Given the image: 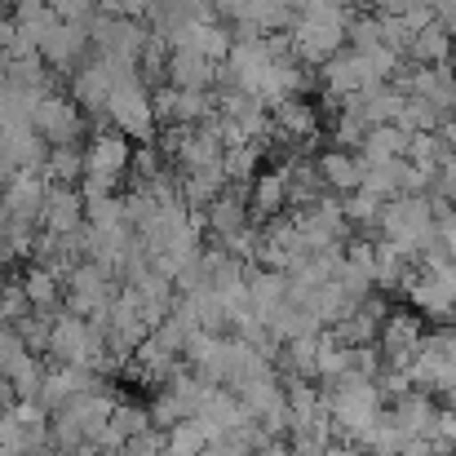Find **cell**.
Here are the masks:
<instances>
[{
    "label": "cell",
    "mask_w": 456,
    "mask_h": 456,
    "mask_svg": "<svg viewBox=\"0 0 456 456\" xmlns=\"http://www.w3.org/2000/svg\"><path fill=\"white\" fill-rule=\"evenodd\" d=\"M49 182H62V186H80L89 164H85V151L80 147H49V159L40 168Z\"/></svg>",
    "instance_id": "cell-26"
},
{
    "label": "cell",
    "mask_w": 456,
    "mask_h": 456,
    "mask_svg": "<svg viewBox=\"0 0 456 456\" xmlns=\"http://www.w3.org/2000/svg\"><path fill=\"white\" fill-rule=\"evenodd\" d=\"M191 302H195V314H200L204 332H226L231 328V305H226V297L217 289H200V293H191Z\"/></svg>",
    "instance_id": "cell-30"
},
{
    "label": "cell",
    "mask_w": 456,
    "mask_h": 456,
    "mask_svg": "<svg viewBox=\"0 0 456 456\" xmlns=\"http://www.w3.org/2000/svg\"><path fill=\"white\" fill-rule=\"evenodd\" d=\"M53 9H58V18L62 22H94L98 13H102V4L98 0H49Z\"/></svg>",
    "instance_id": "cell-43"
},
{
    "label": "cell",
    "mask_w": 456,
    "mask_h": 456,
    "mask_svg": "<svg viewBox=\"0 0 456 456\" xmlns=\"http://www.w3.org/2000/svg\"><path fill=\"white\" fill-rule=\"evenodd\" d=\"M408 159H412V164H421V168H430V173H439V168H444V159H448V142H444V134H439V129H435V134H412Z\"/></svg>",
    "instance_id": "cell-34"
},
{
    "label": "cell",
    "mask_w": 456,
    "mask_h": 456,
    "mask_svg": "<svg viewBox=\"0 0 456 456\" xmlns=\"http://www.w3.org/2000/svg\"><path fill=\"white\" fill-rule=\"evenodd\" d=\"M346 45L350 49H368V45H381V13H354L350 27H346Z\"/></svg>",
    "instance_id": "cell-40"
},
{
    "label": "cell",
    "mask_w": 456,
    "mask_h": 456,
    "mask_svg": "<svg viewBox=\"0 0 456 456\" xmlns=\"http://www.w3.org/2000/svg\"><path fill=\"white\" fill-rule=\"evenodd\" d=\"M217 71H222V62H213V58H204L200 49H191V45H173V53H168V85H177V89H213L217 85Z\"/></svg>",
    "instance_id": "cell-15"
},
{
    "label": "cell",
    "mask_w": 456,
    "mask_h": 456,
    "mask_svg": "<svg viewBox=\"0 0 456 456\" xmlns=\"http://www.w3.org/2000/svg\"><path fill=\"white\" fill-rule=\"evenodd\" d=\"M319 85H323V94L332 98V102H341L346 94H359L363 85H368V71H363V58H359V49H337L328 62H319Z\"/></svg>",
    "instance_id": "cell-14"
},
{
    "label": "cell",
    "mask_w": 456,
    "mask_h": 456,
    "mask_svg": "<svg viewBox=\"0 0 456 456\" xmlns=\"http://www.w3.org/2000/svg\"><path fill=\"white\" fill-rule=\"evenodd\" d=\"M341 208H346L350 226H377V222H381V208H386V200L359 186V191H350V195L341 200Z\"/></svg>",
    "instance_id": "cell-33"
},
{
    "label": "cell",
    "mask_w": 456,
    "mask_h": 456,
    "mask_svg": "<svg viewBox=\"0 0 456 456\" xmlns=\"http://www.w3.org/2000/svg\"><path fill=\"white\" fill-rule=\"evenodd\" d=\"M186 417H191V408H186L168 386H159V395L151 399V421L155 426H159V430H173V426H177V421H186Z\"/></svg>",
    "instance_id": "cell-36"
},
{
    "label": "cell",
    "mask_w": 456,
    "mask_h": 456,
    "mask_svg": "<svg viewBox=\"0 0 456 456\" xmlns=\"http://www.w3.org/2000/svg\"><path fill=\"white\" fill-rule=\"evenodd\" d=\"M111 426L125 435V439H134V435H142V430H151V408H142V403H116V412H111Z\"/></svg>",
    "instance_id": "cell-38"
},
{
    "label": "cell",
    "mask_w": 456,
    "mask_h": 456,
    "mask_svg": "<svg viewBox=\"0 0 456 456\" xmlns=\"http://www.w3.org/2000/svg\"><path fill=\"white\" fill-rule=\"evenodd\" d=\"M27 354H31V350H27V341L18 337V328H13V323H0V372L13 377Z\"/></svg>",
    "instance_id": "cell-39"
},
{
    "label": "cell",
    "mask_w": 456,
    "mask_h": 456,
    "mask_svg": "<svg viewBox=\"0 0 456 456\" xmlns=\"http://www.w3.org/2000/svg\"><path fill=\"white\" fill-rule=\"evenodd\" d=\"M71 98L80 102V111H89V116H102V120H107V102H111V71H107V62H102V58L85 62V67L71 76Z\"/></svg>",
    "instance_id": "cell-20"
},
{
    "label": "cell",
    "mask_w": 456,
    "mask_h": 456,
    "mask_svg": "<svg viewBox=\"0 0 456 456\" xmlns=\"http://www.w3.org/2000/svg\"><path fill=\"white\" fill-rule=\"evenodd\" d=\"M408 302L426 319L452 323L456 314V262H417V275L403 284Z\"/></svg>",
    "instance_id": "cell-5"
},
{
    "label": "cell",
    "mask_w": 456,
    "mask_h": 456,
    "mask_svg": "<svg viewBox=\"0 0 456 456\" xmlns=\"http://www.w3.org/2000/svg\"><path fill=\"white\" fill-rule=\"evenodd\" d=\"M377 231H381L377 240H390V244H399L412 262H421L426 253L439 248V213H435V200H430V195H395V200H386Z\"/></svg>",
    "instance_id": "cell-3"
},
{
    "label": "cell",
    "mask_w": 456,
    "mask_h": 456,
    "mask_svg": "<svg viewBox=\"0 0 456 456\" xmlns=\"http://www.w3.org/2000/svg\"><path fill=\"white\" fill-rule=\"evenodd\" d=\"M13 328H18V337L27 341V350H31V354H49V337H53V314H36V310H31V314H27V319H18Z\"/></svg>",
    "instance_id": "cell-35"
},
{
    "label": "cell",
    "mask_w": 456,
    "mask_h": 456,
    "mask_svg": "<svg viewBox=\"0 0 456 456\" xmlns=\"http://www.w3.org/2000/svg\"><path fill=\"white\" fill-rule=\"evenodd\" d=\"M13 403H18V390H13V381L0 372V412H9Z\"/></svg>",
    "instance_id": "cell-46"
},
{
    "label": "cell",
    "mask_w": 456,
    "mask_h": 456,
    "mask_svg": "<svg viewBox=\"0 0 456 456\" xmlns=\"http://www.w3.org/2000/svg\"><path fill=\"white\" fill-rule=\"evenodd\" d=\"M319 386H323V381H319ZM323 395H328V412H332L337 439L363 448V435H368V430L377 426V417L386 412V395H381V386L368 381V377L346 372V377L328 381Z\"/></svg>",
    "instance_id": "cell-2"
},
{
    "label": "cell",
    "mask_w": 456,
    "mask_h": 456,
    "mask_svg": "<svg viewBox=\"0 0 456 456\" xmlns=\"http://www.w3.org/2000/svg\"><path fill=\"white\" fill-rule=\"evenodd\" d=\"M426 439H430L435 452H456V408H439V417H435Z\"/></svg>",
    "instance_id": "cell-41"
},
{
    "label": "cell",
    "mask_w": 456,
    "mask_h": 456,
    "mask_svg": "<svg viewBox=\"0 0 456 456\" xmlns=\"http://www.w3.org/2000/svg\"><path fill=\"white\" fill-rule=\"evenodd\" d=\"M386 412L395 417V426L408 435V439H426L430 435V426H435V417H439V408H435V395L430 390H408V395H399V399H390L386 403Z\"/></svg>",
    "instance_id": "cell-17"
},
{
    "label": "cell",
    "mask_w": 456,
    "mask_h": 456,
    "mask_svg": "<svg viewBox=\"0 0 456 456\" xmlns=\"http://www.w3.org/2000/svg\"><path fill=\"white\" fill-rule=\"evenodd\" d=\"M27 456H62L58 448H45V452H27Z\"/></svg>",
    "instance_id": "cell-50"
},
{
    "label": "cell",
    "mask_w": 456,
    "mask_h": 456,
    "mask_svg": "<svg viewBox=\"0 0 456 456\" xmlns=\"http://www.w3.org/2000/svg\"><path fill=\"white\" fill-rule=\"evenodd\" d=\"M403 168H408V159L368 164V173H363V191H372V195H381V200H395V195H403Z\"/></svg>",
    "instance_id": "cell-29"
},
{
    "label": "cell",
    "mask_w": 456,
    "mask_h": 456,
    "mask_svg": "<svg viewBox=\"0 0 456 456\" xmlns=\"http://www.w3.org/2000/svg\"><path fill=\"white\" fill-rule=\"evenodd\" d=\"M293 217H297V226H302L310 253H314V248H337V244H346V235H350V217H346L341 200H319V204H310V208H297Z\"/></svg>",
    "instance_id": "cell-10"
},
{
    "label": "cell",
    "mask_w": 456,
    "mask_h": 456,
    "mask_svg": "<svg viewBox=\"0 0 456 456\" xmlns=\"http://www.w3.org/2000/svg\"><path fill=\"white\" fill-rule=\"evenodd\" d=\"M421 337H426V328H421V314L417 310H390L386 323H381V337H377L381 359L395 363V368H408L412 354H417V346H421Z\"/></svg>",
    "instance_id": "cell-13"
},
{
    "label": "cell",
    "mask_w": 456,
    "mask_h": 456,
    "mask_svg": "<svg viewBox=\"0 0 456 456\" xmlns=\"http://www.w3.org/2000/svg\"><path fill=\"white\" fill-rule=\"evenodd\" d=\"M253 456H297V448H293V439H271V444L253 448Z\"/></svg>",
    "instance_id": "cell-45"
},
{
    "label": "cell",
    "mask_w": 456,
    "mask_h": 456,
    "mask_svg": "<svg viewBox=\"0 0 456 456\" xmlns=\"http://www.w3.org/2000/svg\"><path fill=\"white\" fill-rule=\"evenodd\" d=\"M403 444H408V435L395 426V417H390V412H381V417H377V426L363 435V448H368L372 456H399L403 452Z\"/></svg>",
    "instance_id": "cell-31"
},
{
    "label": "cell",
    "mask_w": 456,
    "mask_h": 456,
    "mask_svg": "<svg viewBox=\"0 0 456 456\" xmlns=\"http://www.w3.org/2000/svg\"><path fill=\"white\" fill-rule=\"evenodd\" d=\"M9 13H13V22H18V27H22L36 45H45V36L62 22V18H58V9H53L49 0H18Z\"/></svg>",
    "instance_id": "cell-25"
},
{
    "label": "cell",
    "mask_w": 456,
    "mask_h": 456,
    "mask_svg": "<svg viewBox=\"0 0 456 456\" xmlns=\"http://www.w3.org/2000/svg\"><path fill=\"white\" fill-rule=\"evenodd\" d=\"M213 444V435L204 430V421L200 417H186V421H177L173 430H168V456H200L204 448Z\"/></svg>",
    "instance_id": "cell-27"
},
{
    "label": "cell",
    "mask_w": 456,
    "mask_h": 456,
    "mask_svg": "<svg viewBox=\"0 0 456 456\" xmlns=\"http://www.w3.org/2000/svg\"><path fill=\"white\" fill-rule=\"evenodd\" d=\"M435 200V195H430ZM435 213H439V244L448 253V262H456V208H448L444 200H435Z\"/></svg>",
    "instance_id": "cell-44"
},
{
    "label": "cell",
    "mask_w": 456,
    "mask_h": 456,
    "mask_svg": "<svg viewBox=\"0 0 456 456\" xmlns=\"http://www.w3.org/2000/svg\"><path fill=\"white\" fill-rule=\"evenodd\" d=\"M9 177H13V164H9V155H4V147H0V191L9 186Z\"/></svg>",
    "instance_id": "cell-49"
},
{
    "label": "cell",
    "mask_w": 456,
    "mask_h": 456,
    "mask_svg": "<svg viewBox=\"0 0 456 456\" xmlns=\"http://www.w3.org/2000/svg\"><path fill=\"white\" fill-rule=\"evenodd\" d=\"M408 377L417 390H430V395H448L456 386V323H444L435 332L421 337L412 363H408Z\"/></svg>",
    "instance_id": "cell-4"
},
{
    "label": "cell",
    "mask_w": 456,
    "mask_h": 456,
    "mask_svg": "<svg viewBox=\"0 0 456 456\" xmlns=\"http://www.w3.org/2000/svg\"><path fill=\"white\" fill-rule=\"evenodd\" d=\"M248 222H253V204H248V186H240V182H226L217 191V200L204 208V226H208V235L217 244H226L231 235H240Z\"/></svg>",
    "instance_id": "cell-11"
},
{
    "label": "cell",
    "mask_w": 456,
    "mask_h": 456,
    "mask_svg": "<svg viewBox=\"0 0 456 456\" xmlns=\"http://www.w3.org/2000/svg\"><path fill=\"white\" fill-rule=\"evenodd\" d=\"M248 204H253V222H271V217L289 213V164L257 173L253 186H248Z\"/></svg>",
    "instance_id": "cell-19"
},
{
    "label": "cell",
    "mask_w": 456,
    "mask_h": 456,
    "mask_svg": "<svg viewBox=\"0 0 456 456\" xmlns=\"http://www.w3.org/2000/svg\"><path fill=\"white\" fill-rule=\"evenodd\" d=\"M350 18H354L350 0H305L302 13H297L293 27H289L293 53L302 58L305 67L328 62L337 49H346V27H350Z\"/></svg>",
    "instance_id": "cell-1"
},
{
    "label": "cell",
    "mask_w": 456,
    "mask_h": 456,
    "mask_svg": "<svg viewBox=\"0 0 456 456\" xmlns=\"http://www.w3.org/2000/svg\"><path fill=\"white\" fill-rule=\"evenodd\" d=\"M31 129L49 142V147H80V138H85V111H80V102L76 98H62V94H49V98H40V107H36V116H31Z\"/></svg>",
    "instance_id": "cell-7"
},
{
    "label": "cell",
    "mask_w": 456,
    "mask_h": 456,
    "mask_svg": "<svg viewBox=\"0 0 456 456\" xmlns=\"http://www.w3.org/2000/svg\"><path fill=\"white\" fill-rule=\"evenodd\" d=\"M36 305L27 297V289H22V280H4V289H0V323H18V319H27Z\"/></svg>",
    "instance_id": "cell-37"
},
{
    "label": "cell",
    "mask_w": 456,
    "mask_h": 456,
    "mask_svg": "<svg viewBox=\"0 0 456 456\" xmlns=\"http://www.w3.org/2000/svg\"><path fill=\"white\" fill-rule=\"evenodd\" d=\"M125 284L102 266V262H94V257H85V262H76V271L67 275V310L71 314H94V310H102V305L116 302V293H120Z\"/></svg>",
    "instance_id": "cell-6"
},
{
    "label": "cell",
    "mask_w": 456,
    "mask_h": 456,
    "mask_svg": "<svg viewBox=\"0 0 456 456\" xmlns=\"http://www.w3.org/2000/svg\"><path fill=\"white\" fill-rule=\"evenodd\" d=\"M456 58V40H452V27L448 22H426L417 36H412V45H408V62L412 67H435V62H452Z\"/></svg>",
    "instance_id": "cell-21"
},
{
    "label": "cell",
    "mask_w": 456,
    "mask_h": 456,
    "mask_svg": "<svg viewBox=\"0 0 456 456\" xmlns=\"http://www.w3.org/2000/svg\"><path fill=\"white\" fill-rule=\"evenodd\" d=\"M45 195H49V177L40 168H18L9 177V186L0 191V208L18 222H36L40 226V213H45Z\"/></svg>",
    "instance_id": "cell-12"
},
{
    "label": "cell",
    "mask_w": 456,
    "mask_h": 456,
    "mask_svg": "<svg viewBox=\"0 0 456 456\" xmlns=\"http://www.w3.org/2000/svg\"><path fill=\"white\" fill-rule=\"evenodd\" d=\"M314 164H319L323 186H328V191H341V195L359 191V186H363V173H368V159L359 151H350V147H328Z\"/></svg>",
    "instance_id": "cell-18"
},
{
    "label": "cell",
    "mask_w": 456,
    "mask_h": 456,
    "mask_svg": "<svg viewBox=\"0 0 456 456\" xmlns=\"http://www.w3.org/2000/svg\"><path fill=\"white\" fill-rule=\"evenodd\" d=\"M40 226L45 231H76L85 226V191L80 186H62V182H49V195H45V213H40Z\"/></svg>",
    "instance_id": "cell-16"
},
{
    "label": "cell",
    "mask_w": 456,
    "mask_h": 456,
    "mask_svg": "<svg viewBox=\"0 0 456 456\" xmlns=\"http://www.w3.org/2000/svg\"><path fill=\"white\" fill-rule=\"evenodd\" d=\"M22 289H27V297L36 305V314H62L67 310V284L49 271V266H27L22 271Z\"/></svg>",
    "instance_id": "cell-22"
},
{
    "label": "cell",
    "mask_w": 456,
    "mask_h": 456,
    "mask_svg": "<svg viewBox=\"0 0 456 456\" xmlns=\"http://www.w3.org/2000/svg\"><path fill=\"white\" fill-rule=\"evenodd\" d=\"M164 448H168V430L151 426V430L134 435V439L125 444V452H120V456H164Z\"/></svg>",
    "instance_id": "cell-42"
},
{
    "label": "cell",
    "mask_w": 456,
    "mask_h": 456,
    "mask_svg": "<svg viewBox=\"0 0 456 456\" xmlns=\"http://www.w3.org/2000/svg\"><path fill=\"white\" fill-rule=\"evenodd\" d=\"M262 155H266V138H253V142H244V147H231V151H226V177L240 182V186H253Z\"/></svg>",
    "instance_id": "cell-28"
},
{
    "label": "cell",
    "mask_w": 456,
    "mask_h": 456,
    "mask_svg": "<svg viewBox=\"0 0 456 456\" xmlns=\"http://www.w3.org/2000/svg\"><path fill=\"white\" fill-rule=\"evenodd\" d=\"M85 53H94V36H89V22H58L45 45H40V58L62 71V76H76L85 67Z\"/></svg>",
    "instance_id": "cell-9"
},
{
    "label": "cell",
    "mask_w": 456,
    "mask_h": 456,
    "mask_svg": "<svg viewBox=\"0 0 456 456\" xmlns=\"http://www.w3.org/2000/svg\"><path fill=\"white\" fill-rule=\"evenodd\" d=\"M0 289H4V280H0Z\"/></svg>",
    "instance_id": "cell-51"
},
{
    "label": "cell",
    "mask_w": 456,
    "mask_h": 456,
    "mask_svg": "<svg viewBox=\"0 0 456 456\" xmlns=\"http://www.w3.org/2000/svg\"><path fill=\"white\" fill-rule=\"evenodd\" d=\"M408 147H412V129H403L399 120H390V125H372L368 129L359 155L368 164H386V159H408Z\"/></svg>",
    "instance_id": "cell-23"
},
{
    "label": "cell",
    "mask_w": 456,
    "mask_h": 456,
    "mask_svg": "<svg viewBox=\"0 0 456 456\" xmlns=\"http://www.w3.org/2000/svg\"><path fill=\"white\" fill-rule=\"evenodd\" d=\"M134 138L125 134V129H116V125H107V129H98L94 138H89V147H85V164H89V173L94 177H111V182H125L129 177V168H134Z\"/></svg>",
    "instance_id": "cell-8"
},
{
    "label": "cell",
    "mask_w": 456,
    "mask_h": 456,
    "mask_svg": "<svg viewBox=\"0 0 456 456\" xmlns=\"http://www.w3.org/2000/svg\"><path fill=\"white\" fill-rule=\"evenodd\" d=\"M323 456H372V452H368V448H354V444H346V439H337Z\"/></svg>",
    "instance_id": "cell-47"
},
{
    "label": "cell",
    "mask_w": 456,
    "mask_h": 456,
    "mask_svg": "<svg viewBox=\"0 0 456 456\" xmlns=\"http://www.w3.org/2000/svg\"><path fill=\"white\" fill-rule=\"evenodd\" d=\"M439 134H444L448 151H456V116H448V120H444V129H439Z\"/></svg>",
    "instance_id": "cell-48"
},
{
    "label": "cell",
    "mask_w": 456,
    "mask_h": 456,
    "mask_svg": "<svg viewBox=\"0 0 456 456\" xmlns=\"http://www.w3.org/2000/svg\"><path fill=\"white\" fill-rule=\"evenodd\" d=\"M0 147L9 155L13 173H18V168H45V159H49V142H45L36 129H4V134H0Z\"/></svg>",
    "instance_id": "cell-24"
},
{
    "label": "cell",
    "mask_w": 456,
    "mask_h": 456,
    "mask_svg": "<svg viewBox=\"0 0 456 456\" xmlns=\"http://www.w3.org/2000/svg\"><path fill=\"white\" fill-rule=\"evenodd\" d=\"M399 125L412 129V134H435V129H444V111L430 107L426 98H412V94H408V102H403V111H399Z\"/></svg>",
    "instance_id": "cell-32"
}]
</instances>
